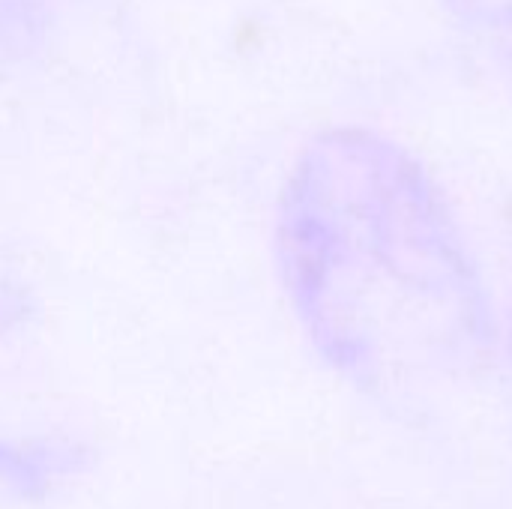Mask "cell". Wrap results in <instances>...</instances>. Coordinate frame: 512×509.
Here are the masks:
<instances>
[{
  "mask_svg": "<svg viewBox=\"0 0 512 509\" xmlns=\"http://www.w3.org/2000/svg\"><path fill=\"white\" fill-rule=\"evenodd\" d=\"M51 0H0V75L24 66L48 39Z\"/></svg>",
  "mask_w": 512,
  "mask_h": 509,
  "instance_id": "3957f363",
  "label": "cell"
},
{
  "mask_svg": "<svg viewBox=\"0 0 512 509\" xmlns=\"http://www.w3.org/2000/svg\"><path fill=\"white\" fill-rule=\"evenodd\" d=\"M444 6L512 81V0H444Z\"/></svg>",
  "mask_w": 512,
  "mask_h": 509,
  "instance_id": "7a4b0ae2",
  "label": "cell"
},
{
  "mask_svg": "<svg viewBox=\"0 0 512 509\" xmlns=\"http://www.w3.org/2000/svg\"><path fill=\"white\" fill-rule=\"evenodd\" d=\"M276 261L318 354L369 393L441 387L492 348L489 294L450 201L381 132L339 126L306 144L279 198Z\"/></svg>",
  "mask_w": 512,
  "mask_h": 509,
  "instance_id": "6da1fadb",
  "label": "cell"
},
{
  "mask_svg": "<svg viewBox=\"0 0 512 509\" xmlns=\"http://www.w3.org/2000/svg\"><path fill=\"white\" fill-rule=\"evenodd\" d=\"M510 348H512V336H510Z\"/></svg>",
  "mask_w": 512,
  "mask_h": 509,
  "instance_id": "277c9868",
  "label": "cell"
}]
</instances>
